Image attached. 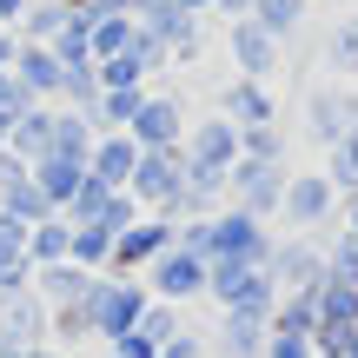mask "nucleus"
<instances>
[{
	"label": "nucleus",
	"instance_id": "f257e3e1",
	"mask_svg": "<svg viewBox=\"0 0 358 358\" xmlns=\"http://www.w3.org/2000/svg\"><path fill=\"white\" fill-rule=\"evenodd\" d=\"M153 306V292H146L140 279H120V272H100L87 292V312H93V338L100 345H113V338H127L133 325H140V312Z\"/></svg>",
	"mask_w": 358,
	"mask_h": 358
},
{
	"label": "nucleus",
	"instance_id": "f03ea898",
	"mask_svg": "<svg viewBox=\"0 0 358 358\" xmlns=\"http://www.w3.org/2000/svg\"><path fill=\"white\" fill-rule=\"evenodd\" d=\"M127 199L133 206H153L159 219H179V199H186V153H140V166L127 179Z\"/></svg>",
	"mask_w": 358,
	"mask_h": 358
},
{
	"label": "nucleus",
	"instance_id": "7ed1b4c3",
	"mask_svg": "<svg viewBox=\"0 0 358 358\" xmlns=\"http://www.w3.org/2000/svg\"><path fill=\"white\" fill-rule=\"evenodd\" d=\"M173 239H179V226L173 219H133L127 232L113 239V259H106V272H120V279H133V272H146L159 252H173Z\"/></svg>",
	"mask_w": 358,
	"mask_h": 358
},
{
	"label": "nucleus",
	"instance_id": "20e7f679",
	"mask_svg": "<svg viewBox=\"0 0 358 358\" xmlns=\"http://www.w3.org/2000/svg\"><path fill=\"white\" fill-rule=\"evenodd\" d=\"M146 292L159 299V306H179V299H206V259L192 252H159L153 266H146Z\"/></svg>",
	"mask_w": 358,
	"mask_h": 358
},
{
	"label": "nucleus",
	"instance_id": "39448f33",
	"mask_svg": "<svg viewBox=\"0 0 358 358\" xmlns=\"http://www.w3.org/2000/svg\"><path fill=\"white\" fill-rule=\"evenodd\" d=\"M206 266H266V232L252 213H226L213 219V259Z\"/></svg>",
	"mask_w": 358,
	"mask_h": 358
},
{
	"label": "nucleus",
	"instance_id": "423d86ee",
	"mask_svg": "<svg viewBox=\"0 0 358 358\" xmlns=\"http://www.w3.org/2000/svg\"><path fill=\"white\" fill-rule=\"evenodd\" d=\"M93 279H100V272H80L73 259H60V266H40V272H34V299H40L47 312H60V306H87Z\"/></svg>",
	"mask_w": 358,
	"mask_h": 358
},
{
	"label": "nucleus",
	"instance_id": "0eeeda50",
	"mask_svg": "<svg viewBox=\"0 0 358 358\" xmlns=\"http://www.w3.org/2000/svg\"><path fill=\"white\" fill-rule=\"evenodd\" d=\"M127 140L140 146V153H173V146H179V106L173 100H140Z\"/></svg>",
	"mask_w": 358,
	"mask_h": 358
},
{
	"label": "nucleus",
	"instance_id": "6e6552de",
	"mask_svg": "<svg viewBox=\"0 0 358 358\" xmlns=\"http://www.w3.org/2000/svg\"><path fill=\"white\" fill-rule=\"evenodd\" d=\"M0 345H47V306L34 292L0 299Z\"/></svg>",
	"mask_w": 358,
	"mask_h": 358
},
{
	"label": "nucleus",
	"instance_id": "1a4fd4ad",
	"mask_svg": "<svg viewBox=\"0 0 358 358\" xmlns=\"http://www.w3.org/2000/svg\"><path fill=\"white\" fill-rule=\"evenodd\" d=\"M133 166H140V146H133L127 133H100V140H93V159H87V173H93V179H106V186L127 192Z\"/></svg>",
	"mask_w": 358,
	"mask_h": 358
},
{
	"label": "nucleus",
	"instance_id": "9d476101",
	"mask_svg": "<svg viewBox=\"0 0 358 358\" xmlns=\"http://www.w3.org/2000/svg\"><path fill=\"white\" fill-rule=\"evenodd\" d=\"M27 179H34L40 186V199L53 206V213H66V206H73V192H80V179H87V166H73V159H34V166H27Z\"/></svg>",
	"mask_w": 358,
	"mask_h": 358
},
{
	"label": "nucleus",
	"instance_id": "9b49d317",
	"mask_svg": "<svg viewBox=\"0 0 358 358\" xmlns=\"http://www.w3.org/2000/svg\"><path fill=\"white\" fill-rule=\"evenodd\" d=\"M47 140H53V113H47V106H27V113L7 127V153L27 159V166H34V159H47Z\"/></svg>",
	"mask_w": 358,
	"mask_h": 358
},
{
	"label": "nucleus",
	"instance_id": "f8f14e48",
	"mask_svg": "<svg viewBox=\"0 0 358 358\" xmlns=\"http://www.w3.org/2000/svg\"><path fill=\"white\" fill-rule=\"evenodd\" d=\"M93 140H100V133H93L87 113H53L47 153H53V159H73V166H87V159H93Z\"/></svg>",
	"mask_w": 358,
	"mask_h": 358
},
{
	"label": "nucleus",
	"instance_id": "ddd939ff",
	"mask_svg": "<svg viewBox=\"0 0 358 358\" xmlns=\"http://www.w3.org/2000/svg\"><path fill=\"white\" fill-rule=\"evenodd\" d=\"M66 252H73V226H66V219L60 213H53V219H40V226H27V266H60V259Z\"/></svg>",
	"mask_w": 358,
	"mask_h": 358
},
{
	"label": "nucleus",
	"instance_id": "4468645a",
	"mask_svg": "<svg viewBox=\"0 0 358 358\" xmlns=\"http://www.w3.org/2000/svg\"><path fill=\"white\" fill-rule=\"evenodd\" d=\"M66 226H73V219H66ZM113 239H120V232L106 226V219H93V226H73V252H66V259H73L80 272H106V259H113Z\"/></svg>",
	"mask_w": 358,
	"mask_h": 358
},
{
	"label": "nucleus",
	"instance_id": "2eb2a0df",
	"mask_svg": "<svg viewBox=\"0 0 358 358\" xmlns=\"http://www.w3.org/2000/svg\"><path fill=\"white\" fill-rule=\"evenodd\" d=\"M13 80H20V87H27V100H40V93H60L66 66L53 60L47 47H27V53H20V73H13Z\"/></svg>",
	"mask_w": 358,
	"mask_h": 358
},
{
	"label": "nucleus",
	"instance_id": "dca6fc26",
	"mask_svg": "<svg viewBox=\"0 0 358 358\" xmlns=\"http://www.w3.org/2000/svg\"><path fill=\"white\" fill-rule=\"evenodd\" d=\"M47 345H100L93 338V312L87 306H60V312H47Z\"/></svg>",
	"mask_w": 358,
	"mask_h": 358
},
{
	"label": "nucleus",
	"instance_id": "f3484780",
	"mask_svg": "<svg viewBox=\"0 0 358 358\" xmlns=\"http://www.w3.org/2000/svg\"><path fill=\"white\" fill-rule=\"evenodd\" d=\"M226 358H252L266 345V312H226V332H219Z\"/></svg>",
	"mask_w": 358,
	"mask_h": 358
},
{
	"label": "nucleus",
	"instance_id": "a211bd4d",
	"mask_svg": "<svg viewBox=\"0 0 358 358\" xmlns=\"http://www.w3.org/2000/svg\"><path fill=\"white\" fill-rule=\"evenodd\" d=\"M0 213H7V219H20V226H40V219H53V206L40 199V186H34V179H13V186H0Z\"/></svg>",
	"mask_w": 358,
	"mask_h": 358
},
{
	"label": "nucleus",
	"instance_id": "6ab92c4d",
	"mask_svg": "<svg viewBox=\"0 0 358 358\" xmlns=\"http://www.w3.org/2000/svg\"><path fill=\"white\" fill-rule=\"evenodd\" d=\"M133 332H140V338H153V345H166V338L179 332V319H173V306H159V299H153V306L140 312V325H133Z\"/></svg>",
	"mask_w": 358,
	"mask_h": 358
},
{
	"label": "nucleus",
	"instance_id": "aec40b11",
	"mask_svg": "<svg viewBox=\"0 0 358 358\" xmlns=\"http://www.w3.org/2000/svg\"><path fill=\"white\" fill-rule=\"evenodd\" d=\"M173 245H179V252H192V259H213V219H186Z\"/></svg>",
	"mask_w": 358,
	"mask_h": 358
},
{
	"label": "nucleus",
	"instance_id": "412c9836",
	"mask_svg": "<svg viewBox=\"0 0 358 358\" xmlns=\"http://www.w3.org/2000/svg\"><path fill=\"white\" fill-rule=\"evenodd\" d=\"M312 213H325V186H319V179L292 186V219H312Z\"/></svg>",
	"mask_w": 358,
	"mask_h": 358
},
{
	"label": "nucleus",
	"instance_id": "4be33fe9",
	"mask_svg": "<svg viewBox=\"0 0 358 358\" xmlns=\"http://www.w3.org/2000/svg\"><path fill=\"white\" fill-rule=\"evenodd\" d=\"M113 358H159V345L153 338H140V332H127V338H113V345H106Z\"/></svg>",
	"mask_w": 358,
	"mask_h": 358
},
{
	"label": "nucleus",
	"instance_id": "5701e85b",
	"mask_svg": "<svg viewBox=\"0 0 358 358\" xmlns=\"http://www.w3.org/2000/svg\"><path fill=\"white\" fill-rule=\"evenodd\" d=\"M199 352H206V338H199V332H173L166 345H159V358H199Z\"/></svg>",
	"mask_w": 358,
	"mask_h": 358
},
{
	"label": "nucleus",
	"instance_id": "b1692460",
	"mask_svg": "<svg viewBox=\"0 0 358 358\" xmlns=\"http://www.w3.org/2000/svg\"><path fill=\"white\" fill-rule=\"evenodd\" d=\"M232 113H245V120H266V100H259V93L245 87V93H232Z\"/></svg>",
	"mask_w": 358,
	"mask_h": 358
},
{
	"label": "nucleus",
	"instance_id": "393cba45",
	"mask_svg": "<svg viewBox=\"0 0 358 358\" xmlns=\"http://www.w3.org/2000/svg\"><path fill=\"white\" fill-rule=\"evenodd\" d=\"M239 60L245 66H266V40H259V34H239Z\"/></svg>",
	"mask_w": 358,
	"mask_h": 358
},
{
	"label": "nucleus",
	"instance_id": "a878e982",
	"mask_svg": "<svg viewBox=\"0 0 358 358\" xmlns=\"http://www.w3.org/2000/svg\"><path fill=\"white\" fill-rule=\"evenodd\" d=\"M272 358H306V338H292V332H285L279 345H272Z\"/></svg>",
	"mask_w": 358,
	"mask_h": 358
},
{
	"label": "nucleus",
	"instance_id": "bb28decb",
	"mask_svg": "<svg viewBox=\"0 0 358 358\" xmlns=\"http://www.w3.org/2000/svg\"><path fill=\"white\" fill-rule=\"evenodd\" d=\"M27 358H66L60 345H27Z\"/></svg>",
	"mask_w": 358,
	"mask_h": 358
},
{
	"label": "nucleus",
	"instance_id": "cd10ccee",
	"mask_svg": "<svg viewBox=\"0 0 358 358\" xmlns=\"http://www.w3.org/2000/svg\"><path fill=\"white\" fill-rule=\"evenodd\" d=\"M0 358H27V345H0Z\"/></svg>",
	"mask_w": 358,
	"mask_h": 358
},
{
	"label": "nucleus",
	"instance_id": "c85d7f7f",
	"mask_svg": "<svg viewBox=\"0 0 358 358\" xmlns=\"http://www.w3.org/2000/svg\"><path fill=\"white\" fill-rule=\"evenodd\" d=\"M100 358H113V352H106V345H100Z\"/></svg>",
	"mask_w": 358,
	"mask_h": 358
}]
</instances>
